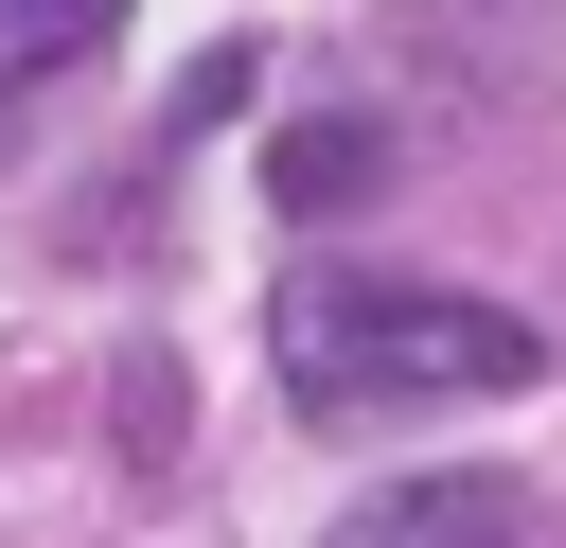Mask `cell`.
I'll return each mask as SVG.
<instances>
[{
	"instance_id": "cell-1",
	"label": "cell",
	"mask_w": 566,
	"mask_h": 548,
	"mask_svg": "<svg viewBox=\"0 0 566 548\" xmlns=\"http://www.w3.org/2000/svg\"><path fill=\"white\" fill-rule=\"evenodd\" d=\"M265 354H283V407L301 424H407V407H478L531 371V318L513 301H460V283H389V265H301L265 301Z\"/></svg>"
},
{
	"instance_id": "cell-3",
	"label": "cell",
	"mask_w": 566,
	"mask_h": 548,
	"mask_svg": "<svg viewBox=\"0 0 566 548\" xmlns=\"http://www.w3.org/2000/svg\"><path fill=\"white\" fill-rule=\"evenodd\" d=\"M106 35H124V0H0V124H18L35 88H71Z\"/></svg>"
},
{
	"instance_id": "cell-4",
	"label": "cell",
	"mask_w": 566,
	"mask_h": 548,
	"mask_svg": "<svg viewBox=\"0 0 566 548\" xmlns=\"http://www.w3.org/2000/svg\"><path fill=\"white\" fill-rule=\"evenodd\" d=\"M336 177H371V141H336V124H318V141H283V194H301V212H318Z\"/></svg>"
},
{
	"instance_id": "cell-2",
	"label": "cell",
	"mask_w": 566,
	"mask_h": 548,
	"mask_svg": "<svg viewBox=\"0 0 566 548\" xmlns=\"http://www.w3.org/2000/svg\"><path fill=\"white\" fill-rule=\"evenodd\" d=\"M318 548H531V495H513V477H389V495H354Z\"/></svg>"
}]
</instances>
